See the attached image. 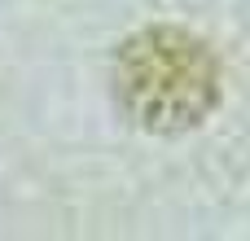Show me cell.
<instances>
[{
	"instance_id": "obj_1",
	"label": "cell",
	"mask_w": 250,
	"mask_h": 241,
	"mask_svg": "<svg viewBox=\"0 0 250 241\" xmlns=\"http://www.w3.org/2000/svg\"><path fill=\"white\" fill-rule=\"evenodd\" d=\"M110 79L119 110L154 136H180L220 105V61L207 40L185 26H145L127 35Z\"/></svg>"
}]
</instances>
